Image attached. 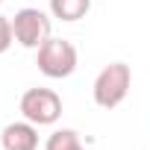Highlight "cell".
<instances>
[{"label":"cell","instance_id":"cell-1","mask_svg":"<svg viewBox=\"0 0 150 150\" xmlns=\"http://www.w3.org/2000/svg\"><path fill=\"white\" fill-rule=\"evenodd\" d=\"M132 88V68L127 62H109L91 86V97L100 109H118Z\"/></svg>","mask_w":150,"mask_h":150},{"label":"cell","instance_id":"cell-2","mask_svg":"<svg viewBox=\"0 0 150 150\" xmlns=\"http://www.w3.org/2000/svg\"><path fill=\"white\" fill-rule=\"evenodd\" d=\"M77 62H80L77 47H74L68 38H53L50 35L35 50V65H38V71L44 74L47 80H65V77H71V74L77 71Z\"/></svg>","mask_w":150,"mask_h":150},{"label":"cell","instance_id":"cell-3","mask_svg":"<svg viewBox=\"0 0 150 150\" xmlns=\"http://www.w3.org/2000/svg\"><path fill=\"white\" fill-rule=\"evenodd\" d=\"M18 106L21 115L35 127H50L62 118V97L53 88H27Z\"/></svg>","mask_w":150,"mask_h":150},{"label":"cell","instance_id":"cell-4","mask_svg":"<svg viewBox=\"0 0 150 150\" xmlns=\"http://www.w3.org/2000/svg\"><path fill=\"white\" fill-rule=\"evenodd\" d=\"M12 33H15V41L21 47L38 50L50 38V15L35 9V6H24L12 18Z\"/></svg>","mask_w":150,"mask_h":150},{"label":"cell","instance_id":"cell-5","mask_svg":"<svg viewBox=\"0 0 150 150\" xmlns=\"http://www.w3.org/2000/svg\"><path fill=\"white\" fill-rule=\"evenodd\" d=\"M0 144L3 150H38V127L24 121L6 124L3 132H0Z\"/></svg>","mask_w":150,"mask_h":150},{"label":"cell","instance_id":"cell-6","mask_svg":"<svg viewBox=\"0 0 150 150\" xmlns=\"http://www.w3.org/2000/svg\"><path fill=\"white\" fill-rule=\"evenodd\" d=\"M88 9H91V0H50V15L65 21V24L86 18Z\"/></svg>","mask_w":150,"mask_h":150},{"label":"cell","instance_id":"cell-7","mask_svg":"<svg viewBox=\"0 0 150 150\" xmlns=\"http://www.w3.org/2000/svg\"><path fill=\"white\" fill-rule=\"evenodd\" d=\"M44 150H86L83 147V138L77 129H53L44 141Z\"/></svg>","mask_w":150,"mask_h":150},{"label":"cell","instance_id":"cell-8","mask_svg":"<svg viewBox=\"0 0 150 150\" xmlns=\"http://www.w3.org/2000/svg\"><path fill=\"white\" fill-rule=\"evenodd\" d=\"M15 41V33H12V18L0 15V53H6Z\"/></svg>","mask_w":150,"mask_h":150},{"label":"cell","instance_id":"cell-9","mask_svg":"<svg viewBox=\"0 0 150 150\" xmlns=\"http://www.w3.org/2000/svg\"><path fill=\"white\" fill-rule=\"evenodd\" d=\"M0 3H3V0H0Z\"/></svg>","mask_w":150,"mask_h":150}]
</instances>
